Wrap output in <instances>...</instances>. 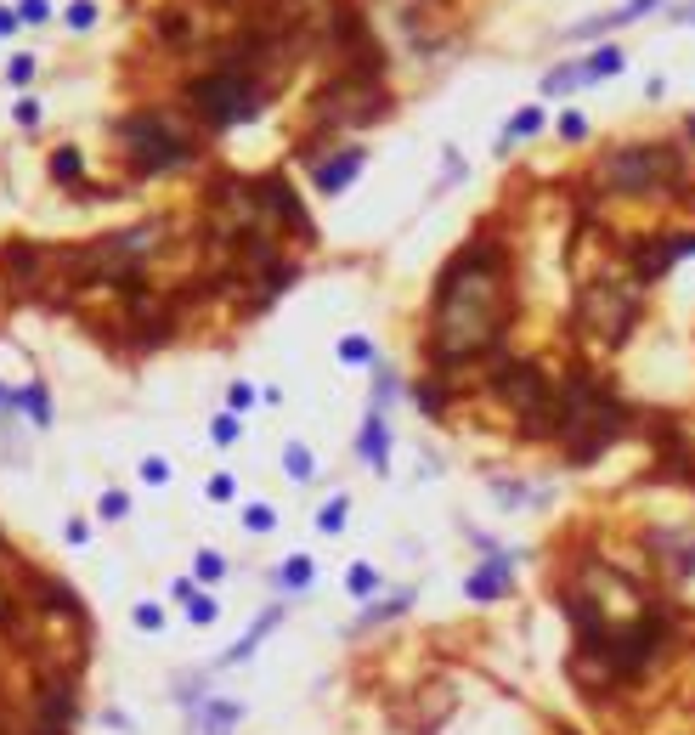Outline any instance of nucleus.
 <instances>
[{"instance_id": "obj_33", "label": "nucleus", "mask_w": 695, "mask_h": 735, "mask_svg": "<svg viewBox=\"0 0 695 735\" xmlns=\"http://www.w3.org/2000/svg\"><path fill=\"white\" fill-rule=\"evenodd\" d=\"M193 572H198L204 583H221V577H226V555H221V549H198Z\"/></svg>"}, {"instance_id": "obj_45", "label": "nucleus", "mask_w": 695, "mask_h": 735, "mask_svg": "<svg viewBox=\"0 0 695 735\" xmlns=\"http://www.w3.org/2000/svg\"><path fill=\"white\" fill-rule=\"evenodd\" d=\"M560 136H565V142H582V136H588V119H582V114H560Z\"/></svg>"}, {"instance_id": "obj_3", "label": "nucleus", "mask_w": 695, "mask_h": 735, "mask_svg": "<svg viewBox=\"0 0 695 735\" xmlns=\"http://www.w3.org/2000/svg\"><path fill=\"white\" fill-rule=\"evenodd\" d=\"M594 187L617 198H650V193H679L690 187V164L679 142H627L610 147V153L594 164Z\"/></svg>"}, {"instance_id": "obj_24", "label": "nucleus", "mask_w": 695, "mask_h": 735, "mask_svg": "<svg viewBox=\"0 0 695 735\" xmlns=\"http://www.w3.org/2000/svg\"><path fill=\"white\" fill-rule=\"evenodd\" d=\"M577 86H594L582 62H560V69L543 74V96H565V91H577Z\"/></svg>"}, {"instance_id": "obj_2", "label": "nucleus", "mask_w": 695, "mask_h": 735, "mask_svg": "<svg viewBox=\"0 0 695 735\" xmlns=\"http://www.w3.org/2000/svg\"><path fill=\"white\" fill-rule=\"evenodd\" d=\"M627 430H634V408H627L594 368H577L572 380L560 385V447H565V458H572L577 470L599 464Z\"/></svg>"}, {"instance_id": "obj_37", "label": "nucleus", "mask_w": 695, "mask_h": 735, "mask_svg": "<svg viewBox=\"0 0 695 735\" xmlns=\"http://www.w3.org/2000/svg\"><path fill=\"white\" fill-rule=\"evenodd\" d=\"M187 617H193L198 628H209V622H215V617H221V605H215V600H209V594H193V600H187Z\"/></svg>"}, {"instance_id": "obj_18", "label": "nucleus", "mask_w": 695, "mask_h": 735, "mask_svg": "<svg viewBox=\"0 0 695 735\" xmlns=\"http://www.w3.org/2000/svg\"><path fill=\"white\" fill-rule=\"evenodd\" d=\"M29 588H34V600H40V611H57V617H86V605H79V594H74V588L69 583H57V577H29Z\"/></svg>"}, {"instance_id": "obj_34", "label": "nucleus", "mask_w": 695, "mask_h": 735, "mask_svg": "<svg viewBox=\"0 0 695 735\" xmlns=\"http://www.w3.org/2000/svg\"><path fill=\"white\" fill-rule=\"evenodd\" d=\"M345 515H351V498H328L323 515H317V527L323 532H345Z\"/></svg>"}, {"instance_id": "obj_53", "label": "nucleus", "mask_w": 695, "mask_h": 735, "mask_svg": "<svg viewBox=\"0 0 695 735\" xmlns=\"http://www.w3.org/2000/svg\"><path fill=\"white\" fill-rule=\"evenodd\" d=\"M17 29V12H6V6H0V34H12Z\"/></svg>"}, {"instance_id": "obj_32", "label": "nucleus", "mask_w": 695, "mask_h": 735, "mask_svg": "<svg viewBox=\"0 0 695 735\" xmlns=\"http://www.w3.org/2000/svg\"><path fill=\"white\" fill-rule=\"evenodd\" d=\"M340 363H351V368L373 363V340H362V334H345V340H340Z\"/></svg>"}, {"instance_id": "obj_9", "label": "nucleus", "mask_w": 695, "mask_h": 735, "mask_svg": "<svg viewBox=\"0 0 695 735\" xmlns=\"http://www.w3.org/2000/svg\"><path fill=\"white\" fill-rule=\"evenodd\" d=\"M639 311H645V283L639 278H594L577 294V328L605 340V345H622L627 334H634Z\"/></svg>"}, {"instance_id": "obj_7", "label": "nucleus", "mask_w": 695, "mask_h": 735, "mask_svg": "<svg viewBox=\"0 0 695 735\" xmlns=\"http://www.w3.org/2000/svg\"><path fill=\"white\" fill-rule=\"evenodd\" d=\"M181 102H187V114H193L204 131H232V124L261 119L266 102H271V91L261 86V79H249V74L209 69V74H198V79H187Z\"/></svg>"}, {"instance_id": "obj_19", "label": "nucleus", "mask_w": 695, "mask_h": 735, "mask_svg": "<svg viewBox=\"0 0 695 735\" xmlns=\"http://www.w3.org/2000/svg\"><path fill=\"white\" fill-rule=\"evenodd\" d=\"M187 712H193V735H232V724L243 719L238 702H215V696H204L198 707H187Z\"/></svg>"}, {"instance_id": "obj_40", "label": "nucleus", "mask_w": 695, "mask_h": 735, "mask_svg": "<svg viewBox=\"0 0 695 735\" xmlns=\"http://www.w3.org/2000/svg\"><path fill=\"white\" fill-rule=\"evenodd\" d=\"M209 436H215V447H232V441H238V418H232V413L209 418Z\"/></svg>"}, {"instance_id": "obj_44", "label": "nucleus", "mask_w": 695, "mask_h": 735, "mask_svg": "<svg viewBox=\"0 0 695 735\" xmlns=\"http://www.w3.org/2000/svg\"><path fill=\"white\" fill-rule=\"evenodd\" d=\"M6 79H12V86H29V79H34V57H12L6 62Z\"/></svg>"}, {"instance_id": "obj_42", "label": "nucleus", "mask_w": 695, "mask_h": 735, "mask_svg": "<svg viewBox=\"0 0 695 735\" xmlns=\"http://www.w3.org/2000/svg\"><path fill=\"white\" fill-rule=\"evenodd\" d=\"M131 515V498L124 492H102V520H124Z\"/></svg>"}, {"instance_id": "obj_55", "label": "nucleus", "mask_w": 695, "mask_h": 735, "mask_svg": "<svg viewBox=\"0 0 695 735\" xmlns=\"http://www.w3.org/2000/svg\"><path fill=\"white\" fill-rule=\"evenodd\" d=\"M0 735H6V730H0Z\"/></svg>"}, {"instance_id": "obj_46", "label": "nucleus", "mask_w": 695, "mask_h": 735, "mask_svg": "<svg viewBox=\"0 0 695 735\" xmlns=\"http://www.w3.org/2000/svg\"><path fill=\"white\" fill-rule=\"evenodd\" d=\"M142 481H153V487H164V481H170V464H164V458H142Z\"/></svg>"}, {"instance_id": "obj_17", "label": "nucleus", "mask_w": 695, "mask_h": 735, "mask_svg": "<svg viewBox=\"0 0 695 735\" xmlns=\"http://www.w3.org/2000/svg\"><path fill=\"white\" fill-rule=\"evenodd\" d=\"M650 549H656L662 572H667L672 583H684V577L695 572V537H690V532H650Z\"/></svg>"}, {"instance_id": "obj_6", "label": "nucleus", "mask_w": 695, "mask_h": 735, "mask_svg": "<svg viewBox=\"0 0 695 735\" xmlns=\"http://www.w3.org/2000/svg\"><path fill=\"white\" fill-rule=\"evenodd\" d=\"M487 385L515 413V430L526 441H560V385L537 363H503Z\"/></svg>"}, {"instance_id": "obj_14", "label": "nucleus", "mask_w": 695, "mask_h": 735, "mask_svg": "<svg viewBox=\"0 0 695 735\" xmlns=\"http://www.w3.org/2000/svg\"><path fill=\"white\" fill-rule=\"evenodd\" d=\"M74 719H79V679L46 674L34 690V724H74Z\"/></svg>"}, {"instance_id": "obj_4", "label": "nucleus", "mask_w": 695, "mask_h": 735, "mask_svg": "<svg viewBox=\"0 0 695 735\" xmlns=\"http://www.w3.org/2000/svg\"><path fill=\"white\" fill-rule=\"evenodd\" d=\"M170 233V221H142V226H124V233H108V238H96L86 249H69V283L79 289H96V283H124V278H136V266L159 249V238Z\"/></svg>"}, {"instance_id": "obj_30", "label": "nucleus", "mask_w": 695, "mask_h": 735, "mask_svg": "<svg viewBox=\"0 0 695 735\" xmlns=\"http://www.w3.org/2000/svg\"><path fill=\"white\" fill-rule=\"evenodd\" d=\"M407 605H413V588H396V594H390L385 605H368V611H362V628H373V622H390V617H402Z\"/></svg>"}, {"instance_id": "obj_27", "label": "nucleus", "mask_w": 695, "mask_h": 735, "mask_svg": "<svg viewBox=\"0 0 695 735\" xmlns=\"http://www.w3.org/2000/svg\"><path fill=\"white\" fill-rule=\"evenodd\" d=\"M17 408H23V413L34 418V430H46V425H51V390L40 385V380H34V385H23V390H17Z\"/></svg>"}, {"instance_id": "obj_26", "label": "nucleus", "mask_w": 695, "mask_h": 735, "mask_svg": "<svg viewBox=\"0 0 695 735\" xmlns=\"http://www.w3.org/2000/svg\"><path fill=\"white\" fill-rule=\"evenodd\" d=\"M153 34L170 40V46H187V34H193V17H187V6H164V12L153 17Z\"/></svg>"}, {"instance_id": "obj_39", "label": "nucleus", "mask_w": 695, "mask_h": 735, "mask_svg": "<svg viewBox=\"0 0 695 735\" xmlns=\"http://www.w3.org/2000/svg\"><path fill=\"white\" fill-rule=\"evenodd\" d=\"M136 628H142V634H159V628H164V605L142 600V605H136Z\"/></svg>"}, {"instance_id": "obj_51", "label": "nucleus", "mask_w": 695, "mask_h": 735, "mask_svg": "<svg viewBox=\"0 0 695 735\" xmlns=\"http://www.w3.org/2000/svg\"><path fill=\"white\" fill-rule=\"evenodd\" d=\"M102 724H108V730H124V735H131V719H124L119 707H108V712H102Z\"/></svg>"}, {"instance_id": "obj_25", "label": "nucleus", "mask_w": 695, "mask_h": 735, "mask_svg": "<svg viewBox=\"0 0 695 735\" xmlns=\"http://www.w3.org/2000/svg\"><path fill=\"white\" fill-rule=\"evenodd\" d=\"M51 181H62V187H86V159H79V147H57L51 153Z\"/></svg>"}, {"instance_id": "obj_29", "label": "nucleus", "mask_w": 695, "mask_h": 735, "mask_svg": "<svg viewBox=\"0 0 695 735\" xmlns=\"http://www.w3.org/2000/svg\"><path fill=\"white\" fill-rule=\"evenodd\" d=\"M283 470H288V481H311V475H317V458H311V447L288 441V447H283Z\"/></svg>"}, {"instance_id": "obj_52", "label": "nucleus", "mask_w": 695, "mask_h": 735, "mask_svg": "<svg viewBox=\"0 0 695 735\" xmlns=\"http://www.w3.org/2000/svg\"><path fill=\"white\" fill-rule=\"evenodd\" d=\"M170 594H176V600H193V594H198V583H193V577H176Z\"/></svg>"}, {"instance_id": "obj_41", "label": "nucleus", "mask_w": 695, "mask_h": 735, "mask_svg": "<svg viewBox=\"0 0 695 735\" xmlns=\"http://www.w3.org/2000/svg\"><path fill=\"white\" fill-rule=\"evenodd\" d=\"M96 23V6H91V0H74V6H69V29L79 34V29H91Z\"/></svg>"}, {"instance_id": "obj_13", "label": "nucleus", "mask_w": 695, "mask_h": 735, "mask_svg": "<svg viewBox=\"0 0 695 735\" xmlns=\"http://www.w3.org/2000/svg\"><path fill=\"white\" fill-rule=\"evenodd\" d=\"M515 565H520V549H487V560L475 565L470 577H463V594L475 605H492L515 588Z\"/></svg>"}, {"instance_id": "obj_16", "label": "nucleus", "mask_w": 695, "mask_h": 735, "mask_svg": "<svg viewBox=\"0 0 695 735\" xmlns=\"http://www.w3.org/2000/svg\"><path fill=\"white\" fill-rule=\"evenodd\" d=\"M40 261H46V249L29 243V238H12V243H0V278H6L12 289H34L40 283Z\"/></svg>"}, {"instance_id": "obj_8", "label": "nucleus", "mask_w": 695, "mask_h": 735, "mask_svg": "<svg viewBox=\"0 0 695 735\" xmlns=\"http://www.w3.org/2000/svg\"><path fill=\"white\" fill-rule=\"evenodd\" d=\"M390 114V96L379 79L368 74H340V79H328V86L306 102V119H311V136H345V131H362V124L373 119H385Z\"/></svg>"}, {"instance_id": "obj_31", "label": "nucleus", "mask_w": 695, "mask_h": 735, "mask_svg": "<svg viewBox=\"0 0 695 735\" xmlns=\"http://www.w3.org/2000/svg\"><path fill=\"white\" fill-rule=\"evenodd\" d=\"M396 396H402V380H396L390 368H373V413H385Z\"/></svg>"}, {"instance_id": "obj_10", "label": "nucleus", "mask_w": 695, "mask_h": 735, "mask_svg": "<svg viewBox=\"0 0 695 735\" xmlns=\"http://www.w3.org/2000/svg\"><path fill=\"white\" fill-rule=\"evenodd\" d=\"M684 255H695V233H650V238H634L627 243V261H634V278L650 289L662 283Z\"/></svg>"}, {"instance_id": "obj_36", "label": "nucleus", "mask_w": 695, "mask_h": 735, "mask_svg": "<svg viewBox=\"0 0 695 735\" xmlns=\"http://www.w3.org/2000/svg\"><path fill=\"white\" fill-rule=\"evenodd\" d=\"M418 408H425V413H441V408H447V385H441V380H425V385H418Z\"/></svg>"}, {"instance_id": "obj_54", "label": "nucleus", "mask_w": 695, "mask_h": 735, "mask_svg": "<svg viewBox=\"0 0 695 735\" xmlns=\"http://www.w3.org/2000/svg\"><path fill=\"white\" fill-rule=\"evenodd\" d=\"M672 23H695V0H690V6H679V12H672Z\"/></svg>"}, {"instance_id": "obj_22", "label": "nucleus", "mask_w": 695, "mask_h": 735, "mask_svg": "<svg viewBox=\"0 0 695 735\" xmlns=\"http://www.w3.org/2000/svg\"><path fill=\"white\" fill-rule=\"evenodd\" d=\"M543 124H549V114H543L537 102H532V108H520V114H515L509 124H503V136H498V153H509L515 142H526V136H537Z\"/></svg>"}, {"instance_id": "obj_21", "label": "nucleus", "mask_w": 695, "mask_h": 735, "mask_svg": "<svg viewBox=\"0 0 695 735\" xmlns=\"http://www.w3.org/2000/svg\"><path fill=\"white\" fill-rule=\"evenodd\" d=\"M278 622H283V605H271V611H266L261 622H249V634H243L238 645H232V650H226V657H215V667H232V662H243V657H255V645H261V639H266V634H271V628H278Z\"/></svg>"}, {"instance_id": "obj_1", "label": "nucleus", "mask_w": 695, "mask_h": 735, "mask_svg": "<svg viewBox=\"0 0 695 735\" xmlns=\"http://www.w3.org/2000/svg\"><path fill=\"white\" fill-rule=\"evenodd\" d=\"M515 323L509 294V249L480 233L435 271V317H430V363H470L498 351Z\"/></svg>"}, {"instance_id": "obj_35", "label": "nucleus", "mask_w": 695, "mask_h": 735, "mask_svg": "<svg viewBox=\"0 0 695 735\" xmlns=\"http://www.w3.org/2000/svg\"><path fill=\"white\" fill-rule=\"evenodd\" d=\"M345 588H351L356 600H368L373 588H379V572H373V565H351V572H345Z\"/></svg>"}, {"instance_id": "obj_49", "label": "nucleus", "mask_w": 695, "mask_h": 735, "mask_svg": "<svg viewBox=\"0 0 695 735\" xmlns=\"http://www.w3.org/2000/svg\"><path fill=\"white\" fill-rule=\"evenodd\" d=\"M12 114H17V124H29V131H34V124H40V102H34V96H23Z\"/></svg>"}, {"instance_id": "obj_43", "label": "nucleus", "mask_w": 695, "mask_h": 735, "mask_svg": "<svg viewBox=\"0 0 695 735\" xmlns=\"http://www.w3.org/2000/svg\"><path fill=\"white\" fill-rule=\"evenodd\" d=\"M12 12H17V23H46V12H51V6H46V0H17Z\"/></svg>"}, {"instance_id": "obj_28", "label": "nucleus", "mask_w": 695, "mask_h": 735, "mask_svg": "<svg viewBox=\"0 0 695 735\" xmlns=\"http://www.w3.org/2000/svg\"><path fill=\"white\" fill-rule=\"evenodd\" d=\"M582 69H588V79H610V74H622V69H627V57H622V46H599L594 57L582 62Z\"/></svg>"}, {"instance_id": "obj_50", "label": "nucleus", "mask_w": 695, "mask_h": 735, "mask_svg": "<svg viewBox=\"0 0 695 735\" xmlns=\"http://www.w3.org/2000/svg\"><path fill=\"white\" fill-rule=\"evenodd\" d=\"M62 537H69V543H86V537H91V527H86V520H79V515H74V520H69V527H62Z\"/></svg>"}, {"instance_id": "obj_20", "label": "nucleus", "mask_w": 695, "mask_h": 735, "mask_svg": "<svg viewBox=\"0 0 695 735\" xmlns=\"http://www.w3.org/2000/svg\"><path fill=\"white\" fill-rule=\"evenodd\" d=\"M356 453L368 458V464L385 475L390 470V425H385V413H368L362 418V436H356Z\"/></svg>"}, {"instance_id": "obj_11", "label": "nucleus", "mask_w": 695, "mask_h": 735, "mask_svg": "<svg viewBox=\"0 0 695 735\" xmlns=\"http://www.w3.org/2000/svg\"><path fill=\"white\" fill-rule=\"evenodd\" d=\"M249 187H255V204H261L266 226H294V233H300L306 243H317V221L306 216V204L294 198V187H288L283 176H255Z\"/></svg>"}, {"instance_id": "obj_15", "label": "nucleus", "mask_w": 695, "mask_h": 735, "mask_svg": "<svg viewBox=\"0 0 695 735\" xmlns=\"http://www.w3.org/2000/svg\"><path fill=\"white\" fill-rule=\"evenodd\" d=\"M362 164H368V147H334L328 159L311 164V181H317V193H340V187L362 176Z\"/></svg>"}, {"instance_id": "obj_38", "label": "nucleus", "mask_w": 695, "mask_h": 735, "mask_svg": "<svg viewBox=\"0 0 695 735\" xmlns=\"http://www.w3.org/2000/svg\"><path fill=\"white\" fill-rule=\"evenodd\" d=\"M243 527L249 532H271L278 527V510H271V503H255V510H243Z\"/></svg>"}, {"instance_id": "obj_12", "label": "nucleus", "mask_w": 695, "mask_h": 735, "mask_svg": "<svg viewBox=\"0 0 695 735\" xmlns=\"http://www.w3.org/2000/svg\"><path fill=\"white\" fill-rule=\"evenodd\" d=\"M453 684H425V690H413V696L396 707V735H435L441 724H447V712H453Z\"/></svg>"}, {"instance_id": "obj_23", "label": "nucleus", "mask_w": 695, "mask_h": 735, "mask_svg": "<svg viewBox=\"0 0 695 735\" xmlns=\"http://www.w3.org/2000/svg\"><path fill=\"white\" fill-rule=\"evenodd\" d=\"M311 577H317V565H311L306 555H288V560L278 565V577H271V583H278L283 594H306V588H311Z\"/></svg>"}, {"instance_id": "obj_47", "label": "nucleus", "mask_w": 695, "mask_h": 735, "mask_svg": "<svg viewBox=\"0 0 695 735\" xmlns=\"http://www.w3.org/2000/svg\"><path fill=\"white\" fill-rule=\"evenodd\" d=\"M226 402H232V413H243L249 402H255V385H243V380H238V385L226 390Z\"/></svg>"}, {"instance_id": "obj_48", "label": "nucleus", "mask_w": 695, "mask_h": 735, "mask_svg": "<svg viewBox=\"0 0 695 735\" xmlns=\"http://www.w3.org/2000/svg\"><path fill=\"white\" fill-rule=\"evenodd\" d=\"M232 492H238V481H232V475H209V498H215V503H226Z\"/></svg>"}, {"instance_id": "obj_5", "label": "nucleus", "mask_w": 695, "mask_h": 735, "mask_svg": "<svg viewBox=\"0 0 695 735\" xmlns=\"http://www.w3.org/2000/svg\"><path fill=\"white\" fill-rule=\"evenodd\" d=\"M119 136V159L131 164L136 176H164V170H187L198 159V142L176 131L170 114H153V108H136L114 124Z\"/></svg>"}]
</instances>
